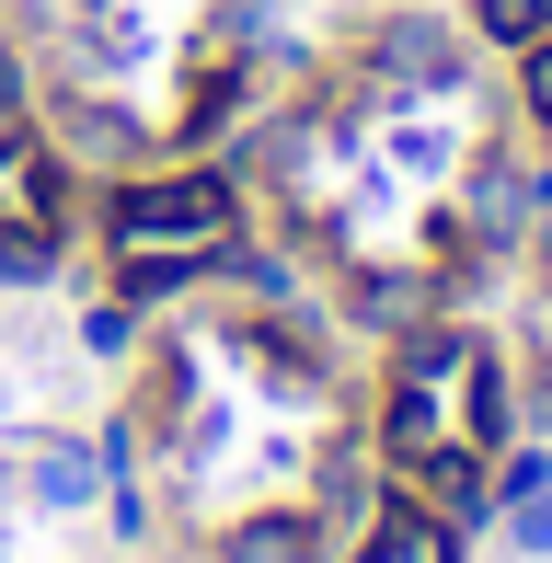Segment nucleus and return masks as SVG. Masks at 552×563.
I'll list each match as a JSON object with an SVG mask.
<instances>
[{
    "mask_svg": "<svg viewBox=\"0 0 552 563\" xmlns=\"http://www.w3.org/2000/svg\"><path fill=\"white\" fill-rule=\"evenodd\" d=\"M231 563H322V541H311V518H242Z\"/></svg>",
    "mask_w": 552,
    "mask_h": 563,
    "instance_id": "nucleus-7",
    "label": "nucleus"
},
{
    "mask_svg": "<svg viewBox=\"0 0 552 563\" xmlns=\"http://www.w3.org/2000/svg\"><path fill=\"white\" fill-rule=\"evenodd\" d=\"M530 115H541V126H552V35H541V46H530Z\"/></svg>",
    "mask_w": 552,
    "mask_h": 563,
    "instance_id": "nucleus-11",
    "label": "nucleus"
},
{
    "mask_svg": "<svg viewBox=\"0 0 552 563\" xmlns=\"http://www.w3.org/2000/svg\"><path fill=\"white\" fill-rule=\"evenodd\" d=\"M380 69H391V81H426V92H438V81H449V35H438L426 12L380 23Z\"/></svg>",
    "mask_w": 552,
    "mask_h": 563,
    "instance_id": "nucleus-5",
    "label": "nucleus"
},
{
    "mask_svg": "<svg viewBox=\"0 0 552 563\" xmlns=\"http://www.w3.org/2000/svg\"><path fill=\"white\" fill-rule=\"evenodd\" d=\"M472 23H484L495 46H541V35H552V0H484Z\"/></svg>",
    "mask_w": 552,
    "mask_h": 563,
    "instance_id": "nucleus-8",
    "label": "nucleus"
},
{
    "mask_svg": "<svg viewBox=\"0 0 552 563\" xmlns=\"http://www.w3.org/2000/svg\"><path fill=\"white\" fill-rule=\"evenodd\" d=\"M46 219H58V173L23 126H0V230H46Z\"/></svg>",
    "mask_w": 552,
    "mask_h": 563,
    "instance_id": "nucleus-3",
    "label": "nucleus"
},
{
    "mask_svg": "<svg viewBox=\"0 0 552 563\" xmlns=\"http://www.w3.org/2000/svg\"><path fill=\"white\" fill-rule=\"evenodd\" d=\"M518 541H530V552H552V495H518Z\"/></svg>",
    "mask_w": 552,
    "mask_h": 563,
    "instance_id": "nucleus-10",
    "label": "nucleus"
},
{
    "mask_svg": "<svg viewBox=\"0 0 552 563\" xmlns=\"http://www.w3.org/2000/svg\"><path fill=\"white\" fill-rule=\"evenodd\" d=\"M495 438H507V368H495V345L484 334H415L404 368H391V402H380V449L426 495H472Z\"/></svg>",
    "mask_w": 552,
    "mask_h": 563,
    "instance_id": "nucleus-1",
    "label": "nucleus"
},
{
    "mask_svg": "<svg viewBox=\"0 0 552 563\" xmlns=\"http://www.w3.org/2000/svg\"><path fill=\"white\" fill-rule=\"evenodd\" d=\"M357 563H449V529L426 518V506H380L368 541H357Z\"/></svg>",
    "mask_w": 552,
    "mask_h": 563,
    "instance_id": "nucleus-4",
    "label": "nucleus"
},
{
    "mask_svg": "<svg viewBox=\"0 0 552 563\" xmlns=\"http://www.w3.org/2000/svg\"><path fill=\"white\" fill-rule=\"evenodd\" d=\"M128 334H139V322H128V299H92V322H81V345H92V356H128Z\"/></svg>",
    "mask_w": 552,
    "mask_h": 563,
    "instance_id": "nucleus-9",
    "label": "nucleus"
},
{
    "mask_svg": "<svg viewBox=\"0 0 552 563\" xmlns=\"http://www.w3.org/2000/svg\"><path fill=\"white\" fill-rule=\"evenodd\" d=\"M104 472H115V449H104V460L69 449V438H58V449H35V495H46V506H92V495H104Z\"/></svg>",
    "mask_w": 552,
    "mask_h": 563,
    "instance_id": "nucleus-6",
    "label": "nucleus"
},
{
    "mask_svg": "<svg viewBox=\"0 0 552 563\" xmlns=\"http://www.w3.org/2000/svg\"><path fill=\"white\" fill-rule=\"evenodd\" d=\"M231 185L219 173H150V185L115 196V253H185V265H219L231 253Z\"/></svg>",
    "mask_w": 552,
    "mask_h": 563,
    "instance_id": "nucleus-2",
    "label": "nucleus"
}]
</instances>
